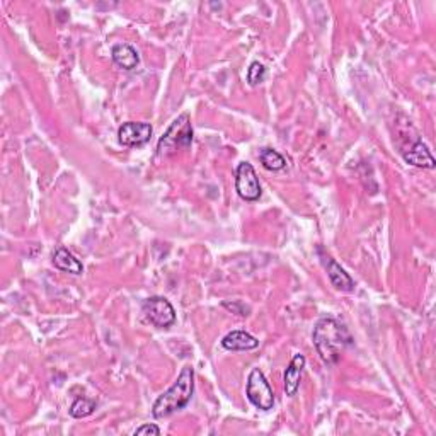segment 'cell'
<instances>
[{"instance_id": "6", "label": "cell", "mask_w": 436, "mask_h": 436, "mask_svg": "<svg viewBox=\"0 0 436 436\" xmlns=\"http://www.w3.org/2000/svg\"><path fill=\"white\" fill-rule=\"evenodd\" d=\"M235 191L245 201H258L263 194L259 184V177L252 164L240 162L235 173Z\"/></svg>"}, {"instance_id": "15", "label": "cell", "mask_w": 436, "mask_h": 436, "mask_svg": "<svg viewBox=\"0 0 436 436\" xmlns=\"http://www.w3.org/2000/svg\"><path fill=\"white\" fill-rule=\"evenodd\" d=\"M96 400L92 399H87V397H79V399L73 400V404L70 406L68 412L72 418H77V419H82V418H87V416H91L92 412H94L96 409Z\"/></svg>"}, {"instance_id": "16", "label": "cell", "mask_w": 436, "mask_h": 436, "mask_svg": "<svg viewBox=\"0 0 436 436\" xmlns=\"http://www.w3.org/2000/svg\"><path fill=\"white\" fill-rule=\"evenodd\" d=\"M266 79V68H264L263 64L259 61H252L251 67L247 70V82L251 85H258Z\"/></svg>"}, {"instance_id": "17", "label": "cell", "mask_w": 436, "mask_h": 436, "mask_svg": "<svg viewBox=\"0 0 436 436\" xmlns=\"http://www.w3.org/2000/svg\"><path fill=\"white\" fill-rule=\"evenodd\" d=\"M224 307L225 309H228V310H232V312H235V314H239V315H249V309L247 307L244 305L242 302H232V303H228V302H225L224 303Z\"/></svg>"}, {"instance_id": "5", "label": "cell", "mask_w": 436, "mask_h": 436, "mask_svg": "<svg viewBox=\"0 0 436 436\" xmlns=\"http://www.w3.org/2000/svg\"><path fill=\"white\" fill-rule=\"evenodd\" d=\"M142 309L147 321L159 329H169L176 322V310H174L173 303L164 297L147 298Z\"/></svg>"}, {"instance_id": "9", "label": "cell", "mask_w": 436, "mask_h": 436, "mask_svg": "<svg viewBox=\"0 0 436 436\" xmlns=\"http://www.w3.org/2000/svg\"><path fill=\"white\" fill-rule=\"evenodd\" d=\"M303 367H305V356H303V354H295L293 360L290 361V365H288V368L285 370V375H283V384H285L286 395L290 397L297 395L300 380H302Z\"/></svg>"}, {"instance_id": "11", "label": "cell", "mask_w": 436, "mask_h": 436, "mask_svg": "<svg viewBox=\"0 0 436 436\" xmlns=\"http://www.w3.org/2000/svg\"><path fill=\"white\" fill-rule=\"evenodd\" d=\"M111 57L112 61L123 70H135L140 65L138 52L131 45H126V43L112 46Z\"/></svg>"}, {"instance_id": "14", "label": "cell", "mask_w": 436, "mask_h": 436, "mask_svg": "<svg viewBox=\"0 0 436 436\" xmlns=\"http://www.w3.org/2000/svg\"><path fill=\"white\" fill-rule=\"evenodd\" d=\"M261 164L268 170H282L286 167V159L279 152L272 149H263L259 154Z\"/></svg>"}, {"instance_id": "3", "label": "cell", "mask_w": 436, "mask_h": 436, "mask_svg": "<svg viewBox=\"0 0 436 436\" xmlns=\"http://www.w3.org/2000/svg\"><path fill=\"white\" fill-rule=\"evenodd\" d=\"M191 143H193V126L189 123V116L181 115L159 140V155H173L177 150H188Z\"/></svg>"}, {"instance_id": "13", "label": "cell", "mask_w": 436, "mask_h": 436, "mask_svg": "<svg viewBox=\"0 0 436 436\" xmlns=\"http://www.w3.org/2000/svg\"><path fill=\"white\" fill-rule=\"evenodd\" d=\"M53 264L57 270L70 272V275H80L84 271V266L68 249L58 247L53 254Z\"/></svg>"}, {"instance_id": "10", "label": "cell", "mask_w": 436, "mask_h": 436, "mask_svg": "<svg viewBox=\"0 0 436 436\" xmlns=\"http://www.w3.org/2000/svg\"><path fill=\"white\" fill-rule=\"evenodd\" d=\"M221 346L228 351H249L259 346V341L247 330H232L221 340Z\"/></svg>"}, {"instance_id": "1", "label": "cell", "mask_w": 436, "mask_h": 436, "mask_svg": "<svg viewBox=\"0 0 436 436\" xmlns=\"http://www.w3.org/2000/svg\"><path fill=\"white\" fill-rule=\"evenodd\" d=\"M312 340L319 356L327 365L337 363L341 358V353L353 341L348 329L333 317H322L315 324Z\"/></svg>"}, {"instance_id": "18", "label": "cell", "mask_w": 436, "mask_h": 436, "mask_svg": "<svg viewBox=\"0 0 436 436\" xmlns=\"http://www.w3.org/2000/svg\"><path fill=\"white\" fill-rule=\"evenodd\" d=\"M135 435H138V436H142V435H154V436H157V435H161V428L159 426H155V424H143V426H140L138 430L135 431Z\"/></svg>"}, {"instance_id": "12", "label": "cell", "mask_w": 436, "mask_h": 436, "mask_svg": "<svg viewBox=\"0 0 436 436\" xmlns=\"http://www.w3.org/2000/svg\"><path fill=\"white\" fill-rule=\"evenodd\" d=\"M326 259H327L326 261L327 276H329L333 286L337 288V290H341V291H348V293L354 291V282H353L351 276H349L348 272L342 270V268L334 259H330V258H326Z\"/></svg>"}, {"instance_id": "4", "label": "cell", "mask_w": 436, "mask_h": 436, "mask_svg": "<svg viewBox=\"0 0 436 436\" xmlns=\"http://www.w3.org/2000/svg\"><path fill=\"white\" fill-rule=\"evenodd\" d=\"M245 395L249 402L261 411H270L275 406V394L270 382L266 380L264 373L259 368H254L247 377V385H245Z\"/></svg>"}, {"instance_id": "8", "label": "cell", "mask_w": 436, "mask_h": 436, "mask_svg": "<svg viewBox=\"0 0 436 436\" xmlns=\"http://www.w3.org/2000/svg\"><path fill=\"white\" fill-rule=\"evenodd\" d=\"M404 161L419 169H435L436 162L430 149L423 140H418L407 152H404Z\"/></svg>"}, {"instance_id": "7", "label": "cell", "mask_w": 436, "mask_h": 436, "mask_svg": "<svg viewBox=\"0 0 436 436\" xmlns=\"http://www.w3.org/2000/svg\"><path fill=\"white\" fill-rule=\"evenodd\" d=\"M152 124L140 122L123 123L118 130V140L123 147H142L152 136Z\"/></svg>"}, {"instance_id": "2", "label": "cell", "mask_w": 436, "mask_h": 436, "mask_svg": "<svg viewBox=\"0 0 436 436\" xmlns=\"http://www.w3.org/2000/svg\"><path fill=\"white\" fill-rule=\"evenodd\" d=\"M194 392V370L191 367H184L179 373L177 380L174 382L173 387L167 388L164 394L159 397L152 407L154 418L162 419L170 416L173 412L188 406V402Z\"/></svg>"}]
</instances>
